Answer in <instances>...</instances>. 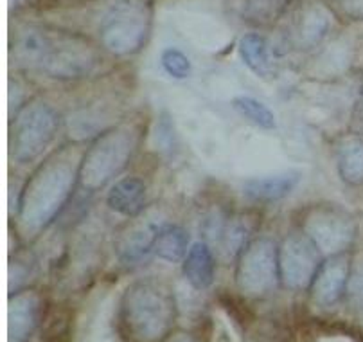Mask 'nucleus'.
<instances>
[{"instance_id": "f257e3e1", "label": "nucleus", "mask_w": 363, "mask_h": 342, "mask_svg": "<svg viewBox=\"0 0 363 342\" xmlns=\"http://www.w3.org/2000/svg\"><path fill=\"white\" fill-rule=\"evenodd\" d=\"M15 62L52 79L86 78L99 65V53L86 38L60 29L28 26L13 43Z\"/></svg>"}, {"instance_id": "f03ea898", "label": "nucleus", "mask_w": 363, "mask_h": 342, "mask_svg": "<svg viewBox=\"0 0 363 342\" xmlns=\"http://www.w3.org/2000/svg\"><path fill=\"white\" fill-rule=\"evenodd\" d=\"M83 155L74 146H65L43 160L29 177L16 204V218L28 234H38L55 222L79 182Z\"/></svg>"}, {"instance_id": "7ed1b4c3", "label": "nucleus", "mask_w": 363, "mask_h": 342, "mask_svg": "<svg viewBox=\"0 0 363 342\" xmlns=\"http://www.w3.org/2000/svg\"><path fill=\"white\" fill-rule=\"evenodd\" d=\"M117 311L130 341L162 342L177 319V303L166 283L146 277L128 285Z\"/></svg>"}, {"instance_id": "20e7f679", "label": "nucleus", "mask_w": 363, "mask_h": 342, "mask_svg": "<svg viewBox=\"0 0 363 342\" xmlns=\"http://www.w3.org/2000/svg\"><path fill=\"white\" fill-rule=\"evenodd\" d=\"M139 144V128L132 123L117 125L101 133L83 153L79 186L85 191L103 189L132 160Z\"/></svg>"}, {"instance_id": "39448f33", "label": "nucleus", "mask_w": 363, "mask_h": 342, "mask_svg": "<svg viewBox=\"0 0 363 342\" xmlns=\"http://www.w3.org/2000/svg\"><path fill=\"white\" fill-rule=\"evenodd\" d=\"M9 136V153L16 164H31L47 152L56 139L60 117L43 99L23 103L15 114Z\"/></svg>"}, {"instance_id": "423d86ee", "label": "nucleus", "mask_w": 363, "mask_h": 342, "mask_svg": "<svg viewBox=\"0 0 363 342\" xmlns=\"http://www.w3.org/2000/svg\"><path fill=\"white\" fill-rule=\"evenodd\" d=\"M151 31V8L146 0H117L105 13L99 26V40L113 56L135 55Z\"/></svg>"}, {"instance_id": "0eeeda50", "label": "nucleus", "mask_w": 363, "mask_h": 342, "mask_svg": "<svg viewBox=\"0 0 363 342\" xmlns=\"http://www.w3.org/2000/svg\"><path fill=\"white\" fill-rule=\"evenodd\" d=\"M301 226L302 233L313 240L324 256L345 254L356 240L354 218L336 204H318L309 207Z\"/></svg>"}, {"instance_id": "6e6552de", "label": "nucleus", "mask_w": 363, "mask_h": 342, "mask_svg": "<svg viewBox=\"0 0 363 342\" xmlns=\"http://www.w3.org/2000/svg\"><path fill=\"white\" fill-rule=\"evenodd\" d=\"M281 280L279 247L272 238H255L238 258L236 283L245 296L261 297Z\"/></svg>"}, {"instance_id": "1a4fd4ad", "label": "nucleus", "mask_w": 363, "mask_h": 342, "mask_svg": "<svg viewBox=\"0 0 363 342\" xmlns=\"http://www.w3.org/2000/svg\"><path fill=\"white\" fill-rule=\"evenodd\" d=\"M313 240L301 233H291L282 240L279 247V272L281 283L288 290H308L317 277L318 268L324 263Z\"/></svg>"}, {"instance_id": "9d476101", "label": "nucleus", "mask_w": 363, "mask_h": 342, "mask_svg": "<svg viewBox=\"0 0 363 342\" xmlns=\"http://www.w3.org/2000/svg\"><path fill=\"white\" fill-rule=\"evenodd\" d=\"M164 226H166L164 218L157 214H146V216L139 214L133 218V222L119 234L116 241L119 263L128 268L146 263L155 253V243Z\"/></svg>"}, {"instance_id": "9b49d317", "label": "nucleus", "mask_w": 363, "mask_h": 342, "mask_svg": "<svg viewBox=\"0 0 363 342\" xmlns=\"http://www.w3.org/2000/svg\"><path fill=\"white\" fill-rule=\"evenodd\" d=\"M119 304L112 292H99L83 310L74 342H123L117 328Z\"/></svg>"}, {"instance_id": "f8f14e48", "label": "nucleus", "mask_w": 363, "mask_h": 342, "mask_svg": "<svg viewBox=\"0 0 363 342\" xmlns=\"http://www.w3.org/2000/svg\"><path fill=\"white\" fill-rule=\"evenodd\" d=\"M250 226L245 218L216 211L203 224L205 241L225 261L238 260L250 243Z\"/></svg>"}, {"instance_id": "ddd939ff", "label": "nucleus", "mask_w": 363, "mask_h": 342, "mask_svg": "<svg viewBox=\"0 0 363 342\" xmlns=\"http://www.w3.org/2000/svg\"><path fill=\"white\" fill-rule=\"evenodd\" d=\"M351 276V261L345 254L329 256L318 268L317 277L311 285L313 301L322 308L335 307L347 294V283Z\"/></svg>"}, {"instance_id": "4468645a", "label": "nucleus", "mask_w": 363, "mask_h": 342, "mask_svg": "<svg viewBox=\"0 0 363 342\" xmlns=\"http://www.w3.org/2000/svg\"><path fill=\"white\" fill-rule=\"evenodd\" d=\"M42 299L36 292L20 290L9 296L8 342H28L40 324Z\"/></svg>"}, {"instance_id": "2eb2a0df", "label": "nucleus", "mask_w": 363, "mask_h": 342, "mask_svg": "<svg viewBox=\"0 0 363 342\" xmlns=\"http://www.w3.org/2000/svg\"><path fill=\"white\" fill-rule=\"evenodd\" d=\"M302 173L298 170L270 173L263 177H252L243 182V194L252 202H277L298 186Z\"/></svg>"}, {"instance_id": "dca6fc26", "label": "nucleus", "mask_w": 363, "mask_h": 342, "mask_svg": "<svg viewBox=\"0 0 363 342\" xmlns=\"http://www.w3.org/2000/svg\"><path fill=\"white\" fill-rule=\"evenodd\" d=\"M329 29H331V20H329L328 11L320 6H308L295 18L291 40L297 49L309 51L320 45L322 40L328 36Z\"/></svg>"}, {"instance_id": "f3484780", "label": "nucleus", "mask_w": 363, "mask_h": 342, "mask_svg": "<svg viewBox=\"0 0 363 342\" xmlns=\"http://www.w3.org/2000/svg\"><path fill=\"white\" fill-rule=\"evenodd\" d=\"M106 204L117 214L135 218L146 207V184L137 177H126L110 187Z\"/></svg>"}, {"instance_id": "a211bd4d", "label": "nucleus", "mask_w": 363, "mask_h": 342, "mask_svg": "<svg viewBox=\"0 0 363 342\" xmlns=\"http://www.w3.org/2000/svg\"><path fill=\"white\" fill-rule=\"evenodd\" d=\"M216 274V260L214 250L207 241L193 243L184 260V276L196 290H207L214 283Z\"/></svg>"}, {"instance_id": "6ab92c4d", "label": "nucleus", "mask_w": 363, "mask_h": 342, "mask_svg": "<svg viewBox=\"0 0 363 342\" xmlns=\"http://www.w3.org/2000/svg\"><path fill=\"white\" fill-rule=\"evenodd\" d=\"M240 55L257 78L272 79L277 75V63H275L270 43L264 36L257 33H247L240 40Z\"/></svg>"}, {"instance_id": "aec40b11", "label": "nucleus", "mask_w": 363, "mask_h": 342, "mask_svg": "<svg viewBox=\"0 0 363 342\" xmlns=\"http://www.w3.org/2000/svg\"><path fill=\"white\" fill-rule=\"evenodd\" d=\"M336 170L349 186L363 184V136L351 133L336 146Z\"/></svg>"}, {"instance_id": "412c9836", "label": "nucleus", "mask_w": 363, "mask_h": 342, "mask_svg": "<svg viewBox=\"0 0 363 342\" xmlns=\"http://www.w3.org/2000/svg\"><path fill=\"white\" fill-rule=\"evenodd\" d=\"M189 236L180 226H166L160 229L157 243H155V254L167 263H180L186 260L189 253Z\"/></svg>"}, {"instance_id": "4be33fe9", "label": "nucleus", "mask_w": 363, "mask_h": 342, "mask_svg": "<svg viewBox=\"0 0 363 342\" xmlns=\"http://www.w3.org/2000/svg\"><path fill=\"white\" fill-rule=\"evenodd\" d=\"M232 109L236 110L241 117L250 121L252 125L259 126L263 130H274L277 126L275 121V114L264 105L263 101H259L252 96H238L230 101Z\"/></svg>"}, {"instance_id": "5701e85b", "label": "nucleus", "mask_w": 363, "mask_h": 342, "mask_svg": "<svg viewBox=\"0 0 363 342\" xmlns=\"http://www.w3.org/2000/svg\"><path fill=\"white\" fill-rule=\"evenodd\" d=\"M288 0H243L241 15L252 26H268L286 8Z\"/></svg>"}, {"instance_id": "b1692460", "label": "nucleus", "mask_w": 363, "mask_h": 342, "mask_svg": "<svg viewBox=\"0 0 363 342\" xmlns=\"http://www.w3.org/2000/svg\"><path fill=\"white\" fill-rule=\"evenodd\" d=\"M160 65H162L164 72L174 79H186L193 72V65H191L189 58L180 49H174V47L164 49L162 55H160Z\"/></svg>"}, {"instance_id": "393cba45", "label": "nucleus", "mask_w": 363, "mask_h": 342, "mask_svg": "<svg viewBox=\"0 0 363 342\" xmlns=\"http://www.w3.org/2000/svg\"><path fill=\"white\" fill-rule=\"evenodd\" d=\"M155 146L160 153H173L177 137H174L173 121L167 114H162L157 121V128H155Z\"/></svg>"}, {"instance_id": "a878e982", "label": "nucleus", "mask_w": 363, "mask_h": 342, "mask_svg": "<svg viewBox=\"0 0 363 342\" xmlns=\"http://www.w3.org/2000/svg\"><path fill=\"white\" fill-rule=\"evenodd\" d=\"M347 297L352 307L363 311V256L351 265V276L347 283Z\"/></svg>"}, {"instance_id": "bb28decb", "label": "nucleus", "mask_w": 363, "mask_h": 342, "mask_svg": "<svg viewBox=\"0 0 363 342\" xmlns=\"http://www.w3.org/2000/svg\"><path fill=\"white\" fill-rule=\"evenodd\" d=\"M331 4L345 18L363 22V0H331Z\"/></svg>"}, {"instance_id": "cd10ccee", "label": "nucleus", "mask_w": 363, "mask_h": 342, "mask_svg": "<svg viewBox=\"0 0 363 342\" xmlns=\"http://www.w3.org/2000/svg\"><path fill=\"white\" fill-rule=\"evenodd\" d=\"M351 130L352 133H362L363 136V78L356 90L354 103H352L351 112Z\"/></svg>"}, {"instance_id": "c85d7f7f", "label": "nucleus", "mask_w": 363, "mask_h": 342, "mask_svg": "<svg viewBox=\"0 0 363 342\" xmlns=\"http://www.w3.org/2000/svg\"><path fill=\"white\" fill-rule=\"evenodd\" d=\"M311 342H356V341L347 333H322V335H317Z\"/></svg>"}, {"instance_id": "c756f323", "label": "nucleus", "mask_w": 363, "mask_h": 342, "mask_svg": "<svg viewBox=\"0 0 363 342\" xmlns=\"http://www.w3.org/2000/svg\"><path fill=\"white\" fill-rule=\"evenodd\" d=\"M171 342H193V341L187 337H180V338H174V341H171Z\"/></svg>"}]
</instances>
